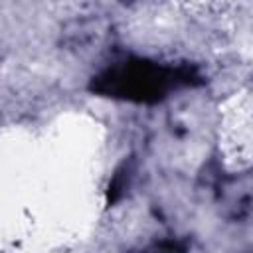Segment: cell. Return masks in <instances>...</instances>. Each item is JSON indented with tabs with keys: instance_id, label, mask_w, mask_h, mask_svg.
<instances>
[{
	"instance_id": "cell-1",
	"label": "cell",
	"mask_w": 253,
	"mask_h": 253,
	"mask_svg": "<svg viewBox=\"0 0 253 253\" xmlns=\"http://www.w3.org/2000/svg\"><path fill=\"white\" fill-rule=\"evenodd\" d=\"M202 75L188 65H162L158 61L128 57L103 69L89 81V91L101 97L154 105L180 87L202 85Z\"/></svg>"
},
{
	"instance_id": "cell-2",
	"label": "cell",
	"mask_w": 253,
	"mask_h": 253,
	"mask_svg": "<svg viewBox=\"0 0 253 253\" xmlns=\"http://www.w3.org/2000/svg\"><path fill=\"white\" fill-rule=\"evenodd\" d=\"M128 180H130V162H123L109 182V190H107V204L109 206H113L115 202L121 200V196L125 194V190L128 186Z\"/></svg>"
}]
</instances>
